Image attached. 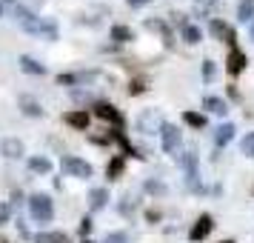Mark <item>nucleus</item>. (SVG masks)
<instances>
[{
	"label": "nucleus",
	"mask_w": 254,
	"mask_h": 243,
	"mask_svg": "<svg viewBox=\"0 0 254 243\" xmlns=\"http://www.w3.org/2000/svg\"><path fill=\"white\" fill-rule=\"evenodd\" d=\"M146 26H149L151 32H160V35H163V43H166V49H172V46H174L172 32H169V26H166V23H160V20H146Z\"/></svg>",
	"instance_id": "obj_20"
},
{
	"label": "nucleus",
	"mask_w": 254,
	"mask_h": 243,
	"mask_svg": "<svg viewBox=\"0 0 254 243\" xmlns=\"http://www.w3.org/2000/svg\"><path fill=\"white\" fill-rule=\"evenodd\" d=\"M214 229V220H211V215H200V218L194 220V226H191V232H189V241L191 243H200L208 238V232Z\"/></svg>",
	"instance_id": "obj_6"
},
{
	"label": "nucleus",
	"mask_w": 254,
	"mask_h": 243,
	"mask_svg": "<svg viewBox=\"0 0 254 243\" xmlns=\"http://www.w3.org/2000/svg\"><path fill=\"white\" fill-rule=\"evenodd\" d=\"M20 26H23L29 35L46 37V40H58V26H55V20H49V17H37V14H32V17L23 20Z\"/></svg>",
	"instance_id": "obj_2"
},
{
	"label": "nucleus",
	"mask_w": 254,
	"mask_h": 243,
	"mask_svg": "<svg viewBox=\"0 0 254 243\" xmlns=\"http://www.w3.org/2000/svg\"><path fill=\"white\" fill-rule=\"evenodd\" d=\"M180 163L186 166V180H189V186H191V189H200V186H197V152L191 149L189 155H183Z\"/></svg>",
	"instance_id": "obj_8"
},
{
	"label": "nucleus",
	"mask_w": 254,
	"mask_h": 243,
	"mask_svg": "<svg viewBox=\"0 0 254 243\" xmlns=\"http://www.w3.org/2000/svg\"><path fill=\"white\" fill-rule=\"evenodd\" d=\"M103 243H128V241H126V235H123V232H112Z\"/></svg>",
	"instance_id": "obj_31"
},
{
	"label": "nucleus",
	"mask_w": 254,
	"mask_h": 243,
	"mask_svg": "<svg viewBox=\"0 0 254 243\" xmlns=\"http://www.w3.org/2000/svg\"><path fill=\"white\" fill-rule=\"evenodd\" d=\"M249 37H252V43H254V20L249 23Z\"/></svg>",
	"instance_id": "obj_38"
},
{
	"label": "nucleus",
	"mask_w": 254,
	"mask_h": 243,
	"mask_svg": "<svg viewBox=\"0 0 254 243\" xmlns=\"http://www.w3.org/2000/svg\"><path fill=\"white\" fill-rule=\"evenodd\" d=\"M146 220H149V223H157V220H160V212L149 209V212H146Z\"/></svg>",
	"instance_id": "obj_34"
},
{
	"label": "nucleus",
	"mask_w": 254,
	"mask_h": 243,
	"mask_svg": "<svg viewBox=\"0 0 254 243\" xmlns=\"http://www.w3.org/2000/svg\"><path fill=\"white\" fill-rule=\"evenodd\" d=\"M20 109H23V115H29V117H43V106L37 103L35 97H20Z\"/></svg>",
	"instance_id": "obj_18"
},
{
	"label": "nucleus",
	"mask_w": 254,
	"mask_h": 243,
	"mask_svg": "<svg viewBox=\"0 0 254 243\" xmlns=\"http://www.w3.org/2000/svg\"><path fill=\"white\" fill-rule=\"evenodd\" d=\"M14 226H17V232H20V235H23V238H29V229H26V223H23V220H17V223H14Z\"/></svg>",
	"instance_id": "obj_36"
},
{
	"label": "nucleus",
	"mask_w": 254,
	"mask_h": 243,
	"mask_svg": "<svg viewBox=\"0 0 254 243\" xmlns=\"http://www.w3.org/2000/svg\"><path fill=\"white\" fill-rule=\"evenodd\" d=\"M123 169H126V158H123V155H117V158H112L109 166H106V177H109V180H117V177L123 174Z\"/></svg>",
	"instance_id": "obj_17"
},
{
	"label": "nucleus",
	"mask_w": 254,
	"mask_h": 243,
	"mask_svg": "<svg viewBox=\"0 0 254 243\" xmlns=\"http://www.w3.org/2000/svg\"><path fill=\"white\" fill-rule=\"evenodd\" d=\"M106 203H109V189H92L89 192V206H92V212L106 209Z\"/></svg>",
	"instance_id": "obj_13"
},
{
	"label": "nucleus",
	"mask_w": 254,
	"mask_h": 243,
	"mask_svg": "<svg viewBox=\"0 0 254 243\" xmlns=\"http://www.w3.org/2000/svg\"><path fill=\"white\" fill-rule=\"evenodd\" d=\"M35 243H71V238L66 232H40L35 235Z\"/></svg>",
	"instance_id": "obj_15"
},
{
	"label": "nucleus",
	"mask_w": 254,
	"mask_h": 243,
	"mask_svg": "<svg viewBox=\"0 0 254 243\" xmlns=\"http://www.w3.org/2000/svg\"><path fill=\"white\" fill-rule=\"evenodd\" d=\"M29 215H32V220H37V223H49V220L55 218V203H52V197L43 195V192L32 195L29 197Z\"/></svg>",
	"instance_id": "obj_1"
},
{
	"label": "nucleus",
	"mask_w": 254,
	"mask_h": 243,
	"mask_svg": "<svg viewBox=\"0 0 254 243\" xmlns=\"http://www.w3.org/2000/svg\"><path fill=\"white\" fill-rule=\"evenodd\" d=\"M246 55H243L240 49H229V60H226V69H229V75H240L243 69H246Z\"/></svg>",
	"instance_id": "obj_12"
},
{
	"label": "nucleus",
	"mask_w": 254,
	"mask_h": 243,
	"mask_svg": "<svg viewBox=\"0 0 254 243\" xmlns=\"http://www.w3.org/2000/svg\"><path fill=\"white\" fill-rule=\"evenodd\" d=\"M12 200H14V203H20V200H23V192H20V189H14V192H12Z\"/></svg>",
	"instance_id": "obj_37"
},
{
	"label": "nucleus",
	"mask_w": 254,
	"mask_h": 243,
	"mask_svg": "<svg viewBox=\"0 0 254 243\" xmlns=\"http://www.w3.org/2000/svg\"><path fill=\"white\" fill-rule=\"evenodd\" d=\"M0 14H3V6H0Z\"/></svg>",
	"instance_id": "obj_42"
},
{
	"label": "nucleus",
	"mask_w": 254,
	"mask_h": 243,
	"mask_svg": "<svg viewBox=\"0 0 254 243\" xmlns=\"http://www.w3.org/2000/svg\"><path fill=\"white\" fill-rule=\"evenodd\" d=\"M240 149H243V155H246V158H254V132H249V135L243 138Z\"/></svg>",
	"instance_id": "obj_26"
},
{
	"label": "nucleus",
	"mask_w": 254,
	"mask_h": 243,
	"mask_svg": "<svg viewBox=\"0 0 254 243\" xmlns=\"http://www.w3.org/2000/svg\"><path fill=\"white\" fill-rule=\"evenodd\" d=\"M223 243H234V241H223Z\"/></svg>",
	"instance_id": "obj_41"
},
{
	"label": "nucleus",
	"mask_w": 254,
	"mask_h": 243,
	"mask_svg": "<svg viewBox=\"0 0 254 243\" xmlns=\"http://www.w3.org/2000/svg\"><path fill=\"white\" fill-rule=\"evenodd\" d=\"M17 63H20V69H23L26 75H46V66H43L40 60L29 58V55H23V58L17 60Z\"/></svg>",
	"instance_id": "obj_14"
},
{
	"label": "nucleus",
	"mask_w": 254,
	"mask_h": 243,
	"mask_svg": "<svg viewBox=\"0 0 254 243\" xmlns=\"http://www.w3.org/2000/svg\"><path fill=\"white\" fill-rule=\"evenodd\" d=\"M0 243H9V241H6V238H3V235H0Z\"/></svg>",
	"instance_id": "obj_39"
},
{
	"label": "nucleus",
	"mask_w": 254,
	"mask_h": 243,
	"mask_svg": "<svg viewBox=\"0 0 254 243\" xmlns=\"http://www.w3.org/2000/svg\"><path fill=\"white\" fill-rule=\"evenodd\" d=\"M89 232H92V218H83L80 220V235L83 238H89Z\"/></svg>",
	"instance_id": "obj_33"
},
{
	"label": "nucleus",
	"mask_w": 254,
	"mask_h": 243,
	"mask_svg": "<svg viewBox=\"0 0 254 243\" xmlns=\"http://www.w3.org/2000/svg\"><path fill=\"white\" fill-rule=\"evenodd\" d=\"M180 35H183V40H186V43H191V46L203 40V32H200L197 26H191V23H186L183 29H180Z\"/></svg>",
	"instance_id": "obj_24"
},
{
	"label": "nucleus",
	"mask_w": 254,
	"mask_h": 243,
	"mask_svg": "<svg viewBox=\"0 0 254 243\" xmlns=\"http://www.w3.org/2000/svg\"><path fill=\"white\" fill-rule=\"evenodd\" d=\"M128 6H131V9H140V6H146V3H151V0H126Z\"/></svg>",
	"instance_id": "obj_35"
},
{
	"label": "nucleus",
	"mask_w": 254,
	"mask_h": 243,
	"mask_svg": "<svg viewBox=\"0 0 254 243\" xmlns=\"http://www.w3.org/2000/svg\"><path fill=\"white\" fill-rule=\"evenodd\" d=\"M200 72H203V81H208V83L217 78V66H214L211 60H203V69H200Z\"/></svg>",
	"instance_id": "obj_27"
},
{
	"label": "nucleus",
	"mask_w": 254,
	"mask_h": 243,
	"mask_svg": "<svg viewBox=\"0 0 254 243\" xmlns=\"http://www.w3.org/2000/svg\"><path fill=\"white\" fill-rule=\"evenodd\" d=\"M146 189H149L151 195H166V186H163V183H154V180H149V183H146Z\"/></svg>",
	"instance_id": "obj_30"
},
{
	"label": "nucleus",
	"mask_w": 254,
	"mask_h": 243,
	"mask_svg": "<svg viewBox=\"0 0 254 243\" xmlns=\"http://www.w3.org/2000/svg\"><path fill=\"white\" fill-rule=\"evenodd\" d=\"M231 138H234V123H220L217 132H214V143L217 146H226Z\"/></svg>",
	"instance_id": "obj_19"
},
{
	"label": "nucleus",
	"mask_w": 254,
	"mask_h": 243,
	"mask_svg": "<svg viewBox=\"0 0 254 243\" xmlns=\"http://www.w3.org/2000/svg\"><path fill=\"white\" fill-rule=\"evenodd\" d=\"M9 220H12V206L9 203H0V226L9 223Z\"/></svg>",
	"instance_id": "obj_28"
},
{
	"label": "nucleus",
	"mask_w": 254,
	"mask_h": 243,
	"mask_svg": "<svg viewBox=\"0 0 254 243\" xmlns=\"http://www.w3.org/2000/svg\"><path fill=\"white\" fill-rule=\"evenodd\" d=\"M183 120H186L191 129H206V117L197 115V112H183Z\"/></svg>",
	"instance_id": "obj_25"
},
{
	"label": "nucleus",
	"mask_w": 254,
	"mask_h": 243,
	"mask_svg": "<svg viewBox=\"0 0 254 243\" xmlns=\"http://www.w3.org/2000/svg\"><path fill=\"white\" fill-rule=\"evenodd\" d=\"M23 152H26L23 140H17V138H6L0 143V155L3 158H23Z\"/></svg>",
	"instance_id": "obj_11"
},
{
	"label": "nucleus",
	"mask_w": 254,
	"mask_h": 243,
	"mask_svg": "<svg viewBox=\"0 0 254 243\" xmlns=\"http://www.w3.org/2000/svg\"><path fill=\"white\" fill-rule=\"evenodd\" d=\"M60 166H63V172H66V174H71V177H80V180L92 177V172H94L92 163H86L83 158H74V155H66Z\"/></svg>",
	"instance_id": "obj_4"
},
{
	"label": "nucleus",
	"mask_w": 254,
	"mask_h": 243,
	"mask_svg": "<svg viewBox=\"0 0 254 243\" xmlns=\"http://www.w3.org/2000/svg\"><path fill=\"white\" fill-rule=\"evenodd\" d=\"M58 83L60 86H74L77 83V75H58Z\"/></svg>",
	"instance_id": "obj_29"
},
{
	"label": "nucleus",
	"mask_w": 254,
	"mask_h": 243,
	"mask_svg": "<svg viewBox=\"0 0 254 243\" xmlns=\"http://www.w3.org/2000/svg\"><path fill=\"white\" fill-rule=\"evenodd\" d=\"M180 129L174 126V123H166L163 126V132H160V143H163V152L166 155H174V152L180 149Z\"/></svg>",
	"instance_id": "obj_5"
},
{
	"label": "nucleus",
	"mask_w": 254,
	"mask_h": 243,
	"mask_svg": "<svg viewBox=\"0 0 254 243\" xmlns=\"http://www.w3.org/2000/svg\"><path fill=\"white\" fill-rule=\"evenodd\" d=\"M134 123H137V132H143V135H160L163 126H166L160 109H143Z\"/></svg>",
	"instance_id": "obj_3"
},
{
	"label": "nucleus",
	"mask_w": 254,
	"mask_h": 243,
	"mask_svg": "<svg viewBox=\"0 0 254 243\" xmlns=\"http://www.w3.org/2000/svg\"><path fill=\"white\" fill-rule=\"evenodd\" d=\"M143 92H146V83L143 81H134L131 86H128V94H143Z\"/></svg>",
	"instance_id": "obj_32"
},
{
	"label": "nucleus",
	"mask_w": 254,
	"mask_h": 243,
	"mask_svg": "<svg viewBox=\"0 0 254 243\" xmlns=\"http://www.w3.org/2000/svg\"><path fill=\"white\" fill-rule=\"evenodd\" d=\"M109 138H112V140L117 143V146L123 149V158H143V155H140V152L134 149L131 143H128V138L123 135V132H120V129H112V132H109Z\"/></svg>",
	"instance_id": "obj_10"
},
{
	"label": "nucleus",
	"mask_w": 254,
	"mask_h": 243,
	"mask_svg": "<svg viewBox=\"0 0 254 243\" xmlns=\"http://www.w3.org/2000/svg\"><path fill=\"white\" fill-rule=\"evenodd\" d=\"M112 40L115 43H128V40H134V32L128 29V26H112Z\"/></svg>",
	"instance_id": "obj_22"
},
{
	"label": "nucleus",
	"mask_w": 254,
	"mask_h": 243,
	"mask_svg": "<svg viewBox=\"0 0 254 243\" xmlns=\"http://www.w3.org/2000/svg\"><path fill=\"white\" fill-rule=\"evenodd\" d=\"M237 20H240V23H252L254 20V0H240V6H237Z\"/></svg>",
	"instance_id": "obj_21"
},
{
	"label": "nucleus",
	"mask_w": 254,
	"mask_h": 243,
	"mask_svg": "<svg viewBox=\"0 0 254 243\" xmlns=\"http://www.w3.org/2000/svg\"><path fill=\"white\" fill-rule=\"evenodd\" d=\"M63 120H66L71 129H80V132H86L92 117H89V112H86V109H74V112H66V115H63Z\"/></svg>",
	"instance_id": "obj_9"
},
{
	"label": "nucleus",
	"mask_w": 254,
	"mask_h": 243,
	"mask_svg": "<svg viewBox=\"0 0 254 243\" xmlns=\"http://www.w3.org/2000/svg\"><path fill=\"white\" fill-rule=\"evenodd\" d=\"M83 243H92V241H89V238H83Z\"/></svg>",
	"instance_id": "obj_40"
},
{
	"label": "nucleus",
	"mask_w": 254,
	"mask_h": 243,
	"mask_svg": "<svg viewBox=\"0 0 254 243\" xmlns=\"http://www.w3.org/2000/svg\"><path fill=\"white\" fill-rule=\"evenodd\" d=\"M29 169L35 174H49L52 172V161L49 158H29Z\"/></svg>",
	"instance_id": "obj_23"
},
{
	"label": "nucleus",
	"mask_w": 254,
	"mask_h": 243,
	"mask_svg": "<svg viewBox=\"0 0 254 243\" xmlns=\"http://www.w3.org/2000/svg\"><path fill=\"white\" fill-rule=\"evenodd\" d=\"M94 115L100 117V120H106V123H112L115 129L123 126V115H120L112 103H94Z\"/></svg>",
	"instance_id": "obj_7"
},
{
	"label": "nucleus",
	"mask_w": 254,
	"mask_h": 243,
	"mask_svg": "<svg viewBox=\"0 0 254 243\" xmlns=\"http://www.w3.org/2000/svg\"><path fill=\"white\" fill-rule=\"evenodd\" d=\"M203 109H208L211 115H229V103L226 100H220V97H203Z\"/></svg>",
	"instance_id": "obj_16"
}]
</instances>
